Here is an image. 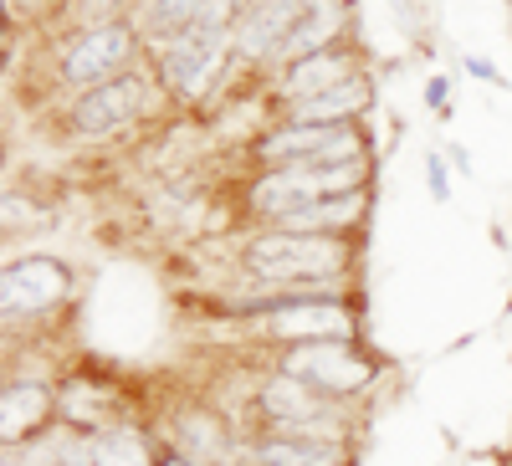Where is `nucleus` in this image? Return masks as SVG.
Masks as SVG:
<instances>
[{
    "label": "nucleus",
    "mask_w": 512,
    "mask_h": 466,
    "mask_svg": "<svg viewBox=\"0 0 512 466\" xmlns=\"http://www.w3.org/2000/svg\"><path fill=\"white\" fill-rule=\"evenodd\" d=\"M236 272L267 287L344 282L354 277V246L349 236H303V231L251 226V236L236 246Z\"/></svg>",
    "instance_id": "obj_1"
},
{
    "label": "nucleus",
    "mask_w": 512,
    "mask_h": 466,
    "mask_svg": "<svg viewBox=\"0 0 512 466\" xmlns=\"http://www.w3.org/2000/svg\"><path fill=\"white\" fill-rule=\"evenodd\" d=\"M236 21H241V6L210 0L195 26L159 41V62H154L159 88L180 103H200L216 93V82L226 77V67L236 57Z\"/></svg>",
    "instance_id": "obj_2"
},
{
    "label": "nucleus",
    "mask_w": 512,
    "mask_h": 466,
    "mask_svg": "<svg viewBox=\"0 0 512 466\" xmlns=\"http://www.w3.org/2000/svg\"><path fill=\"white\" fill-rule=\"evenodd\" d=\"M246 431L349 441V405L318 395L313 385H303V379H292L282 369H262L246 395Z\"/></svg>",
    "instance_id": "obj_3"
},
{
    "label": "nucleus",
    "mask_w": 512,
    "mask_h": 466,
    "mask_svg": "<svg viewBox=\"0 0 512 466\" xmlns=\"http://www.w3.org/2000/svg\"><path fill=\"white\" fill-rule=\"evenodd\" d=\"M267 369H282L292 379L313 385L318 395L349 405L364 400L379 385V359L359 344V338H323V344H292V349H267Z\"/></svg>",
    "instance_id": "obj_4"
},
{
    "label": "nucleus",
    "mask_w": 512,
    "mask_h": 466,
    "mask_svg": "<svg viewBox=\"0 0 512 466\" xmlns=\"http://www.w3.org/2000/svg\"><path fill=\"white\" fill-rule=\"evenodd\" d=\"M159 72H134L128 67L123 77H108L98 82V88L77 93V103L67 108V134L72 139H118L123 129H134V123H144L154 113V98H159Z\"/></svg>",
    "instance_id": "obj_5"
},
{
    "label": "nucleus",
    "mask_w": 512,
    "mask_h": 466,
    "mask_svg": "<svg viewBox=\"0 0 512 466\" xmlns=\"http://www.w3.org/2000/svg\"><path fill=\"white\" fill-rule=\"evenodd\" d=\"M77 292V277L67 262L47 257V251H26V257L6 262V277H0V313H6V328L21 333L26 323L52 318L67 298Z\"/></svg>",
    "instance_id": "obj_6"
},
{
    "label": "nucleus",
    "mask_w": 512,
    "mask_h": 466,
    "mask_svg": "<svg viewBox=\"0 0 512 466\" xmlns=\"http://www.w3.org/2000/svg\"><path fill=\"white\" fill-rule=\"evenodd\" d=\"M134 52H139V41H134V26L128 21H113V16L88 21L77 36H67V47L57 52V82L88 93L108 77H123L128 62H134Z\"/></svg>",
    "instance_id": "obj_7"
},
{
    "label": "nucleus",
    "mask_w": 512,
    "mask_h": 466,
    "mask_svg": "<svg viewBox=\"0 0 512 466\" xmlns=\"http://www.w3.org/2000/svg\"><path fill=\"white\" fill-rule=\"evenodd\" d=\"M123 420H134L118 400V385L103 369H67L57 374V426L77 436H103Z\"/></svg>",
    "instance_id": "obj_8"
},
{
    "label": "nucleus",
    "mask_w": 512,
    "mask_h": 466,
    "mask_svg": "<svg viewBox=\"0 0 512 466\" xmlns=\"http://www.w3.org/2000/svg\"><path fill=\"white\" fill-rule=\"evenodd\" d=\"M57 426V379H36V374H11L6 395H0V441L26 446L36 436H47Z\"/></svg>",
    "instance_id": "obj_9"
},
{
    "label": "nucleus",
    "mask_w": 512,
    "mask_h": 466,
    "mask_svg": "<svg viewBox=\"0 0 512 466\" xmlns=\"http://www.w3.org/2000/svg\"><path fill=\"white\" fill-rule=\"evenodd\" d=\"M313 11V0H251L236 21V57L241 62H277L292 26Z\"/></svg>",
    "instance_id": "obj_10"
},
{
    "label": "nucleus",
    "mask_w": 512,
    "mask_h": 466,
    "mask_svg": "<svg viewBox=\"0 0 512 466\" xmlns=\"http://www.w3.org/2000/svg\"><path fill=\"white\" fill-rule=\"evenodd\" d=\"M349 441L333 436H277V431H246L241 466H349Z\"/></svg>",
    "instance_id": "obj_11"
},
{
    "label": "nucleus",
    "mask_w": 512,
    "mask_h": 466,
    "mask_svg": "<svg viewBox=\"0 0 512 466\" xmlns=\"http://www.w3.org/2000/svg\"><path fill=\"white\" fill-rule=\"evenodd\" d=\"M354 77H359L354 52L338 41V47H328V52H313L303 62H287L282 82H277V98H282V108H292V103H308V98H318L328 88H344V82H354Z\"/></svg>",
    "instance_id": "obj_12"
},
{
    "label": "nucleus",
    "mask_w": 512,
    "mask_h": 466,
    "mask_svg": "<svg viewBox=\"0 0 512 466\" xmlns=\"http://www.w3.org/2000/svg\"><path fill=\"white\" fill-rule=\"evenodd\" d=\"M369 103H374V88H369V77L359 72L354 82H344V88H328V93H318L308 103H292L282 118H292V123H359Z\"/></svg>",
    "instance_id": "obj_13"
},
{
    "label": "nucleus",
    "mask_w": 512,
    "mask_h": 466,
    "mask_svg": "<svg viewBox=\"0 0 512 466\" xmlns=\"http://www.w3.org/2000/svg\"><path fill=\"white\" fill-rule=\"evenodd\" d=\"M205 6H210V0H154V36H159V41L180 36L185 26L200 21Z\"/></svg>",
    "instance_id": "obj_14"
},
{
    "label": "nucleus",
    "mask_w": 512,
    "mask_h": 466,
    "mask_svg": "<svg viewBox=\"0 0 512 466\" xmlns=\"http://www.w3.org/2000/svg\"><path fill=\"white\" fill-rule=\"evenodd\" d=\"M425 180H431L436 200H446V195H451V180H446V164H441V159H431V164H425Z\"/></svg>",
    "instance_id": "obj_15"
},
{
    "label": "nucleus",
    "mask_w": 512,
    "mask_h": 466,
    "mask_svg": "<svg viewBox=\"0 0 512 466\" xmlns=\"http://www.w3.org/2000/svg\"><path fill=\"white\" fill-rule=\"evenodd\" d=\"M466 72H472V77H482V82H497V67H492L487 57H466Z\"/></svg>",
    "instance_id": "obj_16"
},
{
    "label": "nucleus",
    "mask_w": 512,
    "mask_h": 466,
    "mask_svg": "<svg viewBox=\"0 0 512 466\" xmlns=\"http://www.w3.org/2000/svg\"><path fill=\"white\" fill-rule=\"evenodd\" d=\"M425 103H431V108H446V82H441V77H431V88H425Z\"/></svg>",
    "instance_id": "obj_17"
},
{
    "label": "nucleus",
    "mask_w": 512,
    "mask_h": 466,
    "mask_svg": "<svg viewBox=\"0 0 512 466\" xmlns=\"http://www.w3.org/2000/svg\"><path fill=\"white\" fill-rule=\"evenodd\" d=\"M118 6V0H82V11H88L93 21H103V11H113Z\"/></svg>",
    "instance_id": "obj_18"
},
{
    "label": "nucleus",
    "mask_w": 512,
    "mask_h": 466,
    "mask_svg": "<svg viewBox=\"0 0 512 466\" xmlns=\"http://www.w3.org/2000/svg\"><path fill=\"white\" fill-rule=\"evenodd\" d=\"M507 466H512V461H507Z\"/></svg>",
    "instance_id": "obj_19"
}]
</instances>
